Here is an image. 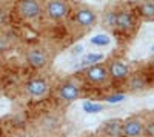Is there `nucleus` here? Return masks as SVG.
I'll list each match as a JSON object with an SVG mask.
<instances>
[{
	"label": "nucleus",
	"instance_id": "nucleus-3",
	"mask_svg": "<svg viewBox=\"0 0 154 137\" xmlns=\"http://www.w3.org/2000/svg\"><path fill=\"white\" fill-rule=\"evenodd\" d=\"M136 17L131 11L128 9H120L117 11V20H116V29L123 32V34H130L136 29Z\"/></svg>",
	"mask_w": 154,
	"mask_h": 137
},
{
	"label": "nucleus",
	"instance_id": "nucleus-4",
	"mask_svg": "<svg viewBox=\"0 0 154 137\" xmlns=\"http://www.w3.org/2000/svg\"><path fill=\"white\" fill-rule=\"evenodd\" d=\"M74 20H75V23L79 25V26L89 29V28H93L94 25L97 23V14H96V11H93L91 8L80 6V8H77L75 12H74Z\"/></svg>",
	"mask_w": 154,
	"mask_h": 137
},
{
	"label": "nucleus",
	"instance_id": "nucleus-9",
	"mask_svg": "<svg viewBox=\"0 0 154 137\" xmlns=\"http://www.w3.org/2000/svg\"><path fill=\"white\" fill-rule=\"evenodd\" d=\"M26 62L34 69H42L48 65V54L42 48H32L26 53Z\"/></svg>",
	"mask_w": 154,
	"mask_h": 137
},
{
	"label": "nucleus",
	"instance_id": "nucleus-5",
	"mask_svg": "<svg viewBox=\"0 0 154 137\" xmlns=\"http://www.w3.org/2000/svg\"><path fill=\"white\" fill-rule=\"evenodd\" d=\"M25 91H26L28 96L34 99H40L49 91V85L42 77H32L25 83Z\"/></svg>",
	"mask_w": 154,
	"mask_h": 137
},
{
	"label": "nucleus",
	"instance_id": "nucleus-21",
	"mask_svg": "<svg viewBox=\"0 0 154 137\" xmlns=\"http://www.w3.org/2000/svg\"><path fill=\"white\" fill-rule=\"evenodd\" d=\"M122 100H125V96H123V94H114V96L106 97V102H108V103H111V105L120 103Z\"/></svg>",
	"mask_w": 154,
	"mask_h": 137
},
{
	"label": "nucleus",
	"instance_id": "nucleus-15",
	"mask_svg": "<svg viewBox=\"0 0 154 137\" xmlns=\"http://www.w3.org/2000/svg\"><path fill=\"white\" fill-rule=\"evenodd\" d=\"M116 20H117V11L116 9H108L102 16V23L108 29H116Z\"/></svg>",
	"mask_w": 154,
	"mask_h": 137
},
{
	"label": "nucleus",
	"instance_id": "nucleus-12",
	"mask_svg": "<svg viewBox=\"0 0 154 137\" xmlns=\"http://www.w3.org/2000/svg\"><path fill=\"white\" fill-rule=\"evenodd\" d=\"M137 14L143 19L154 20V0H140L136 6Z\"/></svg>",
	"mask_w": 154,
	"mask_h": 137
},
{
	"label": "nucleus",
	"instance_id": "nucleus-14",
	"mask_svg": "<svg viewBox=\"0 0 154 137\" xmlns=\"http://www.w3.org/2000/svg\"><path fill=\"white\" fill-rule=\"evenodd\" d=\"M128 80V88L131 91H142L146 88V80L142 74H134L126 79Z\"/></svg>",
	"mask_w": 154,
	"mask_h": 137
},
{
	"label": "nucleus",
	"instance_id": "nucleus-18",
	"mask_svg": "<svg viewBox=\"0 0 154 137\" xmlns=\"http://www.w3.org/2000/svg\"><path fill=\"white\" fill-rule=\"evenodd\" d=\"M91 43L93 45H99V46H105L109 43V37L108 35H103V34H100V35H96L91 39Z\"/></svg>",
	"mask_w": 154,
	"mask_h": 137
},
{
	"label": "nucleus",
	"instance_id": "nucleus-10",
	"mask_svg": "<svg viewBox=\"0 0 154 137\" xmlns=\"http://www.w3.org/2000/svg\"><path fill=\"white\" fill-rule=\"evenodd\" d=\"M122 135L123 137H140L143 135V122L139 117L128 119L122 123Z\"/></svg>",
	"mask_w": 154,
	"mask_h": 137
},
{
	"label": "nucleus",
	"instance_id": "nucleus-13",
	"mask_svg": "<svg viewBox=\"0 0 154 137\" xmlns=\"http://www.w3.org/2000/svg\"><path fill=\"white\" fill-rule=\"evenodd\" d=\"M17 42L16 35L9 32V31H5V32H0V56L8 53L9 49L14 46V43Z\"/></svg>",
	"mask_w": 154,
	"mask_h": 137
},
{
	"label": "nucleus",
	"instance_id": "nucleus-17",
	"mask_svg": "<svg viewBox=\"0 0 154 137\" xmlns=\"http://www.w3.org/2000/svg\"><path fill=\"white\" fill-rule=\"evenodd\" d=\"M82 108H83V111H85L86 114H96V113H99V111L103 109V105L94 103V102H85L82 105Z\"/></svg>",
	"mask_w": 154,
	"mask_h": 137
},
{
	"label": "nucleus",
	"instance_id": "nucleus-8",
	"mask_svg": "<svg viewBox=\"0 0 154 137\" xmlns=\"http://www.w3.org/2000/svg\"><path fill=\"white\" fill-rule=\"evenodd\" d=\"M106 69H108V76L114 80H126L131 76V69L123 60H112Z\"/></svg>",
	"mask_w": 154,
	"mask_h": 137
},
{
	"label": "nucleus",
	"instance_id": "nucleus-7",
	"mask_svg": "<svg viewBox=\"0 0 154 137\" xmlns=\"http://www.w3.org/2000/svg\"><path fill=\"white\" fill-rule=\"evenodd\" d=\"M85 76H86V80L91 82L94 85H102L108 80V69L103 66V65H89L86 69H85Z\"/></svg>",
	"mask_w": 154,
	"mask_h": 137
},
{
	"label": "nucleus",
	"instance_id": "nucleus-1",
	"mask_svg": "<svg viewBox=\"0 0 154 137\" xmlns=\"http://www.w3.org/2000/svg\"><path fill=\"white\" fill-rule=\"evenodd\" d=\"M43 0H19L16 5V12L20 19L32 22L43 16Z\"/></svg>",
	"mask_w": 154,
	"mask_h": 137
},
{
	"label": "nucleus",
	"instance_id": "nucleus-19",
	"mask_svg": "<svg viewBox=\"0 0 154 137\" xmlns=\"http://www.w3.org/2000/svg\"><path fill=\"white\" fill-rule=\"evenodd\" d=\"M143 134L146 137H154V120L143 123Z\"/></svg>",
	"mask_w": 154,
	"mask_h": 137
},
{
	"label": "nucleus",
	"instance_id": "nucleus-2",
	"mask_svg": "<svg viewBox=\"0 0 154 137\" xmlns=\"http://www.w3.org/2000/svg\"><path fill=\"white\" fill-rule=\"evenodd\" d=\"M43 14L53 22H60L69 14V5L66 0H46L43 6Z\"/></svg>",
	"mask_w": 154,
	"mask_h": 137
},
{
	"label": "nucleus",
	"instance_id": "nucleus-11",
	"mask_svg": "<svg viewBox=\"0 0 154 137\" xmlns=\"http://www.w3.org/2000/svg\"><path fill=\"white\" fill-rule=\"evenodd\" d=\"M122 120L120 119H111L103 123V134L108 137H120L122 135Z\"/></svg>",
	"mask_w": 154,
	"mask_h": 137
},
{
	"label": "nucleus",
	"instance_id": "nucleus-20",
	"mask_svg": "<svg viewBox=\"0 0 154 137\" xmlns=\"http://www.w3.org/2000/svg\"><path fill=\"white\" fill-rule=\"evenodd\" d=\"M8 22H9V12L5 8H0V28L6 26Z\"/></svg>",
	"mask_w": 154,
	"mask_h": 137
},
{
	"label": "nucleus",
	"instance_id": "nucleus-22",
	"mask_svg": "<svg viewBox=\"0 0 154 137\" xmlns=\"http://www.w3.org/2000/svg\"><path fill=\"white\" fill-rule=\"evenodd\" d=\"M152 51H154V46H152Z\"/></svg>",
	"mask_w": 154,
	"mask_h": 137
},
{
	"label": "nucleus",
	"instance_id": "nucleus-16",
	"mask_svg": "<svg viewBox=\"0 0 154 137\" xmlns=\"http://www.w3.org/2000/svg\"><path fill=\"white\" fill-rule=\"evenodd\" d=\"M105 59V56L103 54H100V53H88L85 57H83V60H82V63L83 65H96V63H99V62H102Z\"/></svg>",
	"mask_w": 154,
	"mask_h": 137
},
{
	"label": "nucleus",
	"instance_id": "nucleus-6",
	"mask_svg": "<svg viewBox=\"0 0 154 137\" xmlns=\"http://www.w3.org/2000/svg\"><path fill=\"white\" fill-rule=\"evenodd\" d=\"M57 94L59 97L62 99V100H65V102H74L77 100V99L80 97V88H79V85H77L75 82H63L59 85V88H57Z\"/></svg>",
	"mask_w": 154,
	"mask_h": 137
}]
</instances>
